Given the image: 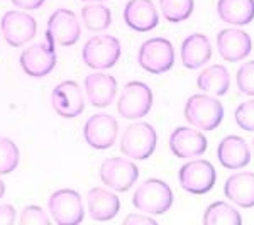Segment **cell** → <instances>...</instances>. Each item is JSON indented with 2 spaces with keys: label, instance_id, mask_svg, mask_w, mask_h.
Here are the masks:
<instances>
[{
  "label": "cell",
  "instance_id": "cell-21",
  "mask_svg": "<svg viewBox=\"0 0 254 225\" xmlns=\"http://www.w3.org/2000/svg\"><path fill=\"white\" fill-rule=\"evenodd\" d=\"M212 58V44L208 36L195 32L183 39L180 48V59L187 69H200Z\"/></svg>",
  "mask_w": 254,
  "mask_h": 225
},
{
  "label": "cell",
  "instance_id": "cell-25",
  "mask_svg": "<svg viewBox=\"0 0 254 225\" xmlns=\"http://www.w3.org/2000/svg\"><path fill=\"white\" fill-rule=\"evenodd\" d=\"M205 225H241L243 217L227 202H214L207 207L202 217Z\"/></svg>",
  "mask_w": 254,
  "mask_h": 225
},
{
  "label": "cell",
  "instance_id": "cell-6",
  "mask_svg": "<svg viewBox=\"0 0 254 225\" xmlns=\"http://www.w3.org/2000/svg\"><path fill=\"white\" fill-rule=\"evenodd\" d=\"M137 63L151 75H163L175 64V48L166 38H151L139 48Z\"/></svg>",
  "mask_w": 254,
  "mask_h": 225
},
{
  "label": "cell",
  "instance_id": "cell-17",
  "mask_svg": "<svg viewBox=\"0 0 254 225\" xmlns=\"http://www.w3.org/2000/svg\"><path fill=\"white\" fill-rule=\"evenodd\" d=\"M124 22L136 32H149L159 24V12L153 0H129L124 7Z\"/></svg>",
  "mask_w": 254,
  "mask_h": 225
},
{
  "label": "cell",
  "instance_id": "cell-7",
  "mask_svg": "<svg viewBox=\"0 0 254 225\" xmlns=\"http://www.w3.org/2000/svg\"><path fill=\"white\" fill-rule=\"evenodd\" d=\"M48 210L51 219L58 225H78L85 219L81 195L71 188H61L49 196Z\"/></svg>",
  "mask_w": 254,
  "mask_h": 225
},
{
  "label": "cell",
  "instance_id": "cell-13",
  "mask_svg": "<svg viewBox=\"0 0 254 225\" xmlns=\"http://www.w3.org/2000/svg\"><path fill=\"white\" fill-rule=\"evenodd\" d=\"M56 51L49 43H36L20 53V68L31 78H44L56 68Z\"/></svg>",
  "mask_w": 254,
  "mask_h": 225
},
{
  "label": "cell",
  "instance_id": "cell-22",
  "mask_svg": "<svg viewBox=\"0 0 254 225\" xmlns=\"http://www.w3.org/2000/svg\"><path fill=\"white\" fill-rule=\"evenodd\" d=\"M225 198L241 208L254 207V173L253 171H237L225 179Z\"/></svg>",
  "mask_w": 254,
  "mask_h": 225
},
{
  "label": "cell",
  "instance_id": "cell-16",
  "mask_svg": "<svg viewBox=\"0 0 254 225\" xmlns=\"http://www.w3.org/2000/svg\"><path fill=\"white\" fill-rule=\"evenodd\" d=\"M208 147L207 137L203 136L202 130L195 127L182 125L176 127L170 136V149L176 158L190 159L202 156Z\"/></svg>",
  "mask_w": 254,
  "mask_h": 225
},
{
  "label": "cell",
  "instance_id": "cell-2",
  "mask_svg": "<svg viewBox=\"0 0 254 225\" xmlns=\"http://www.w3.org/2000/svg\"><path fill=\"white\" fill-rule=\"evenodd\" d=\"M173 190L159 178H149L141 183L132 196L136 210L147 215H165L173 207Z\"/></svg>",
  "mask_w": 254,
  "mask_h": 225
},
{
  "label": "cell",
  "instance_id": "cell-34",
  "mask_svg": "<svg viewBox=\"0 0 254 225\" xmlns=\"http://www.w3.org/2000/svg\"><path fill=\"white\" fill-rule=\"evenodd\" d=\"M46 0H12L17 9H22V10H36V9H41L44 5Z\"/></svg>",
  "mask_w": 254,
  "mask_h": 225
},
{
  "label": "cell",
  "instance_id": "cell-30",
  "mask_svg": "<svg viewBox=\"0 0 254 225\" xmlns=\"http://www.w3.org/2000/svg\"><path fill=\"white\" fill-rule=\"evenodd\" d=\"M234 120L246 132H254V98L237 105Z\"/></svg>",
  "mask_w": 254,
  "mask_h": 225
},
{
  "label": "cell",
  "instance_id": "cell-36",
  "mask_svg": "<svg viewBox=\"0 0 254 225\" xmlns=\"http://www.w3.org/2000/svg\"><path fill=\"white\" fill-rule=\"evenodd\" d=\"M83 2H105V0H83Z\"/></svg>",
  "mask_w": 254,
  "mask_h": 225
},
{
  "label": "cell",
  "instance_id": "cell-11",
  "mask_svg": "<svg viewBox=\"0 0 254 225\" xmlns=\"http://www.w3.org/2000/svg\"><path fill=\"white\" fill-rule=\"evenodd\" d=\"M0 29L9 46L20 48L36 38L38 22L26 10H9L2 15Z\"/></svg>",
  "mask_w": 254,
  "mask_h": 225
},
{
  "label": "cell",
  "instance_id": "cell-4",
  "mask_svg": "<svg viewBox=\"0 0 254 225\" xmlns=\"http://www.w3.org/2000/svg\"><path fill=\"white\" fill-rule=\"evenodd\" d=\"M122 55V44L116 36L100 34L93 36L81 49V59L88 68L95 71L114 68Z\"/></svg>",
  "mask_w": 254,
  "mask_h": 225
},
{
  "label": "cell",
  "instance_id": "cell-37",
  "mask_svg": "<svg viewBox=\"0 0 254 225\" xmlns=\"http://www.w3.org/2000/svg\"><path fill=\"white\" fill-rule=\"evenodd\" d=\"M253 147H254V139H253Z\"/></svg>",
  "mask_w": 254,
  "mask_h": 225
},
{
  "label": "cell",
  "instance_id": "cell-19",
  "mask_svg": "<svg viewBox=\"0 0 254 225\" xmlns=\"http://www.w3.org/2000/svg\"><path fill=\"white\" fill-rule=\"evenodd\" d=\"M217 159L225 169H244L251 163V149L241 136H225L217 146Z\"/></svg>",
  "mask_w": 254,
  "mask_h": 225
},
{
  "label": "cell",
  "instance_id": "cell-14",
  "mask_svg": "<svg viewBox=\"0 0 254 225\" xmlns=\"http://www.w3.org/2000/svg\"><path fill=\"white\" fill-rule=\"evenodd\" d=\"M51 105L55 112L63 118H75L83 113V90L75 80H64L51 92Z\"/></svg>",
  "mask_w": 254,
  "mask_h": 225
},
{
  "label": "cell",
  "instance_id": "cell-23",
  "mask_svg": "<svg viewBox=\"0 0 254 225\" xmlns=\"http://www.w3.org/2000/svg\"><path fill=\"white\" fill-rule=\"evenodd\" d=\"M217 15L229 26H248L254 20V0H219Z\"/></svg>",
  "mask_w": 254,
  "mask_h": 225
},
{
  "label": "cell",
  "instance_id": "cell-8",
  "mask_svg": "<svg viewBox=\"0 0 254 225\" xmlns=\"http://www.w3.org/2000/svg\"><path fill=\"white\" fill-rule=\"evenodd\" d=\"M105 186L119 193H126L139 179V168L130 158H107L98 169Z\"/></svg>",
  "mask_w": 254,
  "mask_h": 225
},
{
  "label": "cell",
  "instance_id": "cell-29",
  "mask_svg": "<svg viewBox=\"0 0 254 225\" xmlns=\"http://www.w3.org/2000/svg\"><path fill=\"white\" fill-rule=\"evenodd\" d=\"M236 83L241 93L254 97V59L241 64L236 73Z\"/></svg>",
  "mask_w": 254,
  "mask_h": 225
},
{
  "label": "cell",
  "instance_id": "cell-5",
  "mask_svg": "<svg viewBox=\"0 0 254 225\" xmlns=\"http://www.w3.org/2000/svg\"><path fill=\"white\" fill-rule=\"evenodd\" d=\"M153 109V90L144 81H129L117 98V112L127 120H139Z\"/></svg>",
  "mask_w": 254,
  "mask_h": 225
},
{
  "label": "cell",
  "instance_id": "cell-35",
  "mask_svg": "<svg viewBox=\"0 0 254 225\" xmlns=\"http://www.w3.org/2000/svg\"><path fill=\"white\" fill-rule=\"evenodd\" d=\"M3 195H5V183L0 179V198H2Z\"/></svg>",
  "mask_w": 254,
  "mask_h": 225
},
{
  "label": "cell",
  "instance_id": "cell-15",
  "mask_svg": "<svg viewBox=\"0 0 254 225\" xmlns=\"http://www.w3.org/2000/svg\"><path fill=\"white\" fill-rule=\"evenodd\" d=\"M217 51L220 58L227 63H239L244 61L253 51V39L243 29L227 27L217 34Z\"/></svg>",
  "mask_w": 254,
  "mask_h": 225
},
{
  "label": "cell",
  "instance_id": "cell-3",
  "mask_svg": "<svg viewBox=\"0 0 254 225\" xmlns=\"http://www.w3.org/2000/svg\"><path fill=\"white\" fill-rule=\"evenodd\" d=\"M158 144L156 129L151 124L142 120H136L134 124L127 125L122 132L121 153L134 161H144L153 156Z\"/></svg>",
  "mask_w": 254,
  "mask_h": 225
},
{
  "label": "cell",
  "instance_id": "cell-26",
  "mask_svg": "<svg viewBox=\"0 0 254 225\" xmlns=\"http://www.w3.org/2000/svg\"><path fill=\"white\" fill-rule=\"evenodd\" d=\"M81 20L92 32H102L112 24V12L100 2H90L81 9Z\"/></svg>",
  "mask_w": 254,
  "mask_h": 225
},
{
  "label": "cell",
  "instance_id": "cell-18",
  "mask_svg": "<svg viewBox=\"0 0 254 225\" xmlns=\"http://www.w3.org/2000/svg\"><path fill=\"white\" fill-rule=\"evenodd\" d=\"M83 88H85V93H87L90 105H93V107H97V109H105V107H109L114 102V98H116L119 83L112 75L95 71L85 78Z\"/></svg>",
  "mask_w": 254,
  "mask_h": 225
},
{
  "label": "cell",
  "instance_id": "cell-9",
  "mask_svg": "<svg viewBox=\"0 0 254 225\" xmlns=\"http://www.w3.org/2000/svg\"><path fill=\"white\" fill-rule=\"evenodd\" d=\"M180 186L190 195H205L217 183V171L207 159H190L178 171Z\"/></svg>",
  "mask_w": 254,
  "mask_h": 225
},
{
  "label": "cell",
  "instance_id": "cell-20",
  "mask_svg": "<svg viewBox=\"0 0 254 225\" xmlns=\"http://www.w3.org/2000/svg\"><path fill=\"white\" fill-rule=\"evenodd\" d=\"M87 208L88 215L97 222H109L116 219L121 210V200L119 196L110 191V188L95 186L90 188L87 193Z\"/></svg>",
  "mask_w": 254,
  "mask_h": 225
},
{
  "label": "cell",
  "instance_id": "cell-27",
  "mask_svg": "<svg viewBox=\"0 0 254 225\" xmlns=\"http://www.w3.org/2000/svg\"><path fill=\"white\" fill-rule=\"evenodd\" d=\"M159 9L168 22L180 24L190 19L195 9V2L193 0H159Z\"/></svg>",
  "mask_w": 254,
  "mask_h": 225
},
{
  "label": "cell",
  "instance_id": "cell-1",
  "mask_svg": "<svg viewBox=\"0 0 254 225\" xmlns=\"http://www.w3.org/2000/svg\"><path fill=\"white\" fill-rule=\"evenodd\" d=\"M183 113L191 127L203 130V132H210L222 124L224 105L217 97L202 92L188 98Z\"/></svg>",
  "mask_w": 254,
  "mask_h": 225
},
{
  "label": "cell",
  "instance_id": "cell-12",
  "mask_svg": "<svg viewBox=\"0 0 254 225\" xmlns=\"http://www.w3.org/2000/svg\"><path fill=\"white\" fill-rule=\"evenodd\" d=\"M119 122L110 113H95L88 117L83 125V137L92 149L105 151L110 149L117 141Z\"/></svg>",
  "mask_w": 254,
  "mask_h": 225
},
{
  "label": "cell",
  "instance_id": "cell-31",
  "mask_svg": "<svg viewBox=\"0 0 254 225\" xmlns=\"http://www.w3.org/2000/svg\"><path fill=\"white\" fill-rule=\"evenodd\" d=\"M51 220L39 205H27L22 208L19 217L20 225H48Z\"/></svg>",
  "mask_w": 254,
  "mask_h": 225
},
{
  "label": "cell",
  "instance_id": "cell-33",
  "mask_svg": "<svg viewBox=\"0 0 254 225\" xmlns=\"http://www.w3.org/2000/svg\"><path fill=\"white\" fill-rule=\"evenodd\" d=\"M17 210L10 203H0V225H10L15 222Z\"/></svg>",
  "mask_w": 254,
  "mask_h": 225
},
{
  "label": "cell",
  "instance_id": "cell-32",
  "mask_svg": "<svg viewBox=\"0 0 254 225\" xmlns=\"http://www.w3.org/2000/svg\"><path fill=\"white\" fill-rule=\"evenodd\" d=\"M124 224L126 225H156L158 222L153 219V215H147V214H130L127 215L124 219Z\"/></svg>",
  "mask_w": 254,
  "mask_h": 225
},
{
  "label": "cell",
  "instance_id": "cell-24",
  "mask_svg": "<svg viewBox=\"0 0 254 225\" xmlns=\"http://www.w3.org/2000/svg\"><path fill=\"white\" fill-rule=\"evenodd\" d=\"M196 87L203 93L222 97L231 88V73L224 64H210L196 76Z\"/></svg>",
  "mask_w": 254,
  "mask_h": 225
},
{
  "label": "cell",
  "instance_id": "cell-10",
  "mask_svg": "<svg viewBox=\"0 0 254 225\" xmlns=\"http://www.w3.org/2000/svg\"><path fill=\"white\" fill-rule=\"evenodd\" d=\"M81 26L76 14L68 9L55 10L48 19L46 26V43L60 44V46H75L80 41Z\"/></svg>",
  "mask_w": 254,
  "mask_h": 225
},
{
  "label": "cell",
  "instance_id": "cell-28",
  "mask_svg": "<svg viewBox=\"0 0 254 225\" xmlns=\"http://www.w3.org/2000/svg\"><path fill=\"white\" fill-rule=\"evenodd\" d=\"M20 161L19 147L12 139L0 136V176L17 169Z\"/></svg>",
  "mask_w": 254,
  "mask_h": 225
}]
</instances>
